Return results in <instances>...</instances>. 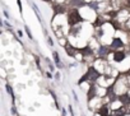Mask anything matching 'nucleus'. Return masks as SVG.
<instances>
[{"instance_id":"obj_1","label":"nucleus","mask_w":130,"mask_h":116,"mask_svg":"<svg viewBox=\"0 0 130 116\" xmlns=\"http://www.w3.org/2000/svg\"><path fill=\"white\" fill-rule=\"evenodd\" d=\"M80 22H83V18L80 17L78 9H75V8L74 9H70L69 13H68V23H69V26L74 27V26L79 24Z\"/></svg>"},{"instance_id":"obj_2","label":"nucleus","mask_w":130,"mask_h":116,"mask_svg":"<svg viewBox=\"0 0 130 116\" xmlns=\"http://www.w3.org/2000/svg\"><path fill=\"white\" fill-rule=\"evenodd\" d=\"M88 71H89V80H91V82H96V80L101 77V74L98 73L95 68H92V66L88 69Z\"/></svg>"},{"instance_id":"obj_3","label":"nucleus","mask_w":130,"mask_h":116,"mask_svg":"<svg viewBox=\"0 0 130 116\" xmlns=\"http://www.w3.org/2000/svg\"><path fill=\"white\" fill-rule=\"evenodd\" d=\"M123 46H124L123 40H120V38H117V37H115V38L112 40V42H111V45H110L111 48H120V47H123Z\"/></svg>"},{"instance_id":"obj_4","label":"nucleus","mask_w":130,"mask_h":116,"mask_svg":"<svg viewBox=\"0 0 130 116\" xmlns=\"http://www.w3.org/2000/svg\"><path fill=\"white\" fill-rule=\"evenodd\" d=\"M70 5L74 7V8H80V7H84V5H88V3H86L84 0H69Z\"/></svg>"},{"instance_id":"obj_5","label":"nucleus","mask_w":130,"mask_h":116,"mask_svg":"<svg viewBox=\"0 0 130 116\" xmlns=\"http://www.w3.org/2000/svg\"><path fill=\"white\" fill-rule=\"evenodd\" d=\"M125 52L124 51H116V52H114V60L116 61V62H120V61H123L124 59H125Z\"/></svg>"},{"instance_id":"obj_6","label":"nucleus","mask_w":130,"mask_h":116,"mask_svg":"<svg viewBox=\"0 0 130 116\" xmlns=\"http://www.w3.org/2000/svg\"><path fill=\"white\" fill-rule=\"evenodd\" d=\"M119 100L121 101V103H124V105H130V95L129 93H123V95H120Z\"/></svg>"},{"instance_id":"obj_7","label":"nucleus","mask_w":130,"mask_h":116,"mask_svg":"<svg viewBox=\"0 0 130 116\" xmlns=\"http://www.w3.org/2000/svg\"><path fill=\"white\" fill-rule=\"evenodd\" d=\"M52 8H54V12H55V15L56 14H62V13L65 12V9H64V7H62L61 4H55Z\"/></svg>"},{"instance_id":"obj_8","label":"nucleus","mask_w":130,"mask_h":116,"mask_svg":"<svg viewBox=\"0 0 130 116\" xmlns=\"http://www.w3.org/2000/svg\"><path fill=\"white\" fill-rule=\"evenodd\" d=\"M109 54H110V48L107 47V46H101V47H100V50H98V55H100L101 57H102V56L109 55Z\"/></svg>"},{"instance_id":"obj_9","label":"nucleus","mask_w":130,"mask_h":116,"mask_svg":"<svg viewBox=\"0 0 130 116\" xmlns=\"http://www.w3.org/2000/svg\"><path fill=\"white\" fill-rule=\"evenodd\" d=\"M80 54H82L83 56H88V55H92V50H91V47L89 46H86V47H83V48H80Z\"/></svg>"},{"instance_id":"obj_10","label":"nucleus","mask_w":130,"mask_h":116,"mask_svg":"<svg viewBox=\"0 0 130 116\" xmlns=\"http://www.w3.org/2000/svg\"><path fill=\"white\" fill-rule=\"evenodd\" d=\"M95 96H96V87L91 86V88H89V91H88V101H91L92 98H95Z\"/></svg>"},{"instance_id":"obj_11","label":"nucleus","mask_w":130,"mask_h":116,"mask_svg":"<svg viewBox=\"0 0 130 116\" xmlns=\"http://www.w3.org/2000/svg\"><path fill=\"white\" fill-rule=\"evenodd\" d=\"M98 114H100V116H109V109H107V106H102L100 111H98Z\"/></svg>"},{"instance_id":"obj_12","label":"nucleus","mask_w":130,"mask_h":116,"mask_svg":"<svg viewBox=\"0 0 130 116\" xmlns=\"http://www.w3.org/2000/svg\"><path fill=\"white\" fill-rule=\"evenodd\" d=\"M52 56H54V60H55V62H56V66H57V68H60L61 64H60V59H59V54L55 51V52L52 54Z\"/></svg>"},{"instance_id":"obj_13","label":"nucleus","mask_w":130,"mask_h":116,"mask_svg":"<svg viewBox=\"0 0 130 116\" xmlns=\"http://www.w3.org/2000/svg\"><path fill=\"white\" fill-rule=\"evenodd\" d=\"M86 80H89V71H87V73L84 74L83 77H82V78H80V79L78 80V84H82V83H84V82H86Z\"/></svg>"},{"instance_id":"obj_14","label":"nucleus","mask_w":130,"mask_h":116,"mask_svg":"<svg viewBox=\"0 0 130 116\" xmlns=\"http://www.w3.org/2000/svg\"><path fill=\"white\" fill-rule=\"evenodd\" d=\"M66 51H68V55H74V48L70 47V45H66Z\"/></svg>"},{"instance_id":"obj_15","label":"nucleus","mask_w":130,"mask_h":116,"mask_svg":"<svg viewBox=\"0 0 130 116\" xmlns=\"http://www.w3.org/2000/svg\"><path fill=\"white\" fill-rule=\"evenodd\" d=\"M88 5L91 7V8H93L95 10H97L98 9V5H97V3H95V1H91V3H88Z\"/></svg>"},{"instance_id":"obj_16","label":"nucleus","mask_w":130,"mask_h":116,"mask_svg":"<svg viewBox=\"0 0 130 116\" xmlns=\"http://www.w3.org/2000/svg\"><path fill=\"white\" fill-rule=\"evenodd\" d=\"M5 88H7V91H8V93H9V95H10V96H14V95H13V89H12V87L9 86V84H7V86H5Z\"/></svg>"},{"instance_id":"obj_17","label":"nucleus","mask_w":130,"mask_h":116,"mask_svg":"<svg viewBox=\"0 0 130 116\" xmlns=\"http://www.w3.org/2000/svg\"><path fill=\"white\" fill-rule=\"evenodd\" d=\"M24 29H26V32H27V34H28V37H29V38H32V33L29 32V28H28V27L26 26V28H24Z\"/></svg>"},{"instance_id":"obj_18","label":"nucleus","mask_w":130,"mask_h":116,"mask_svg":"<svg viewBox=\"0 0 130 116\" xmlns=\"http://www.w3.org/2000/svg\"><path fill=\"white\" fill-rule=\"evenodd\" d=\"M96 22H97V23H95V26H102V24H103V20L101 22L100 18H97V20H96Z\"/></svg>"},{"instance_id":"obj_19","label":"nucleus","mask_w":130,"mask_h":116,"mask_svg":"<svg viewBox=\"0 0 130 116\" xmlns=\"http://www.w3.org/2000/svg\"><path fill=\"white\" fill-rule=\"evenodd\" d=\"M69 112H70L71 116H74V111H73V107H71V106H69Z\"/></svg>"},{"instance_id":"obj_20","label":"nucleus","mask_w":130,"mask_h":116,"mask_svg":"<svg viewBox=\"0 0 130 116\" xmlns=\"http://www.w3.org/2000/svg\"><path fill=\"white\" fill-rule=\"evenodd\" d=\"M17 1H18V8H19V10L22 12V1L21 0H17Z\"/></svg>"},{"instance_id":"obj_21","label":"nucleus","mask_w":130,"mask_h":116,"mask_svg":"<svg viewBox=\"0 0 130 116\" xmlns=\"http://www.w3.org/2000/svg\"><path fill=\"white\" fill-rule=\"evenodd\" d=\"M110 15H111V17H116V15H117V13H116V12H111Z\"/></svg>"},{"instance_id":"obj_22","label":"nucleus","mask_w":130,"mask_h":116,"mask_svg":"<svg viewBox=\"0 0 130 116\" xmlns=\"http://www.w3.org/2000/svg\"><path fill=\"white\" fill-rule=\"evenodd\" d=\"M12 112H13V115H15V114H17V110L14 109V107H13V109H12Z\"/></svg>"},{"instance_id":"obj_23","label":"nucleus","mask_w":130,"mask_h":116,"mask_svg":"<svg viewBox=\"0 0 130 116\" xmlns=\"http://www.w3.org/2000/svg\"><path fill=\"white\" fill-rule=\"evenodd\" d=\"M65 115H66V110L62 109V116H65Z\"/></svg>"},{"instance_id":"obj_24","label":"nucleus","mask_w":130,"mask_h":116,"mask_svg":"<svg viewBox=\"0 0 130 116\" xmlns=\"http://www.w3.org/2000/svg\"><path fill=\"white\" fill-rule=\"evenodd\" d=\"M48 43H50L51 46H52V45H54V42H52V40H51V38H48Z\"/></svg>"},{"instance_id":"obj_25","label":"nucleus","mask_w":130,"mask_h":116,"mask_svg":"<svg viewBox=\"0 0 130 116\" xmlns=\"http://www.w3.org/2000/svg\"><path fill=\"white\" fill-rule=\"evenodd\" d=\"M43 1H46V3H50V1H51V0H43Z\"/></svg>"},{"instance_id":"obj_26","label":"nucleus","mask_w":130,"mask_h":116,"mask_svg":"<svg viewBox=\"0 0 130 116\" xmlns=\"http://www.w3.org/2000/svg\"><path fill=\"white\" fill-rule=\"evenodd\" d=\"M128 5H130V0H128Z\"/></svg>"}]
</instances>
